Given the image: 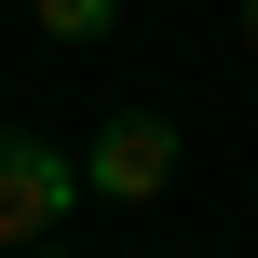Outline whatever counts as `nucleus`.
<instances>
[{
  "instance_id": "1",
  "label": "nucleus",
  "mask_w": 258,
  "mask_h": 258,
  "mask_svg": "<svg viewBox=\"0 0 258 258\" xmlns=\"http://www.w3.org/2000/svg\"><path fill=\"white\" fill-rule=\"evenodd\" d=\"M82 204V150H41L27 122H0V258L54 245V218Z\"/></svg>"
},
{
  "instance_id": "2",
  "label": "nucleus",
  "mask_w": 258,
  "mask_h": 258,
  "mask_svg": "<svg viewBox=\"0 0 258 258\" xmlns=\"http://www.w3.org/2000/svg\"><path fill=\"white\" fill-rule=\"evenodd\" d=\"M163 177H177V136H163L150 109H122V122H95V150H82V190H95V204H150Z\"/></svg>"
},
{
  "instance_id": "3",
  "label": "nucleus",
  "mask_w": 258,
  "mask_h": 258,
  "mask_svg": "<svg viewBox=\"0 0 258 258\" xmlns=\"http://www.w3.org/2000/svg\"><path fill=\"white\" fill-rule=\"evenodd\" d=\"M122 0H41V41H109Z\"/></svg>"
},
{
  "instance_id": "4",
  "label": "nucleus",
  "mask_w": 258,
  "mask_h": 258,
  "mask_svg": "<svg viewBox=\"0 0 258 258\" xmlns=\"http://www.w3.org/2000/svg\"><path fill=\"white\" fill-rule=\"evenodd\" d=\"M245 54H258V0H245Z\"/></svg>"
},
{
  "instance_id": "5",
  "label": "nucleus",
  "mask_w": 258,
  "mask_h": 258,
  "mask_svg": "<svg viewBox=\"0 0 258 258\" xmlns=\"http://www.w3.org/2000/svg\"><path fill=\"white\" fill-rule=\"evenodd\" d=\"M27 258H54V245H27Z\"/></svg>"
}]
</instances>
